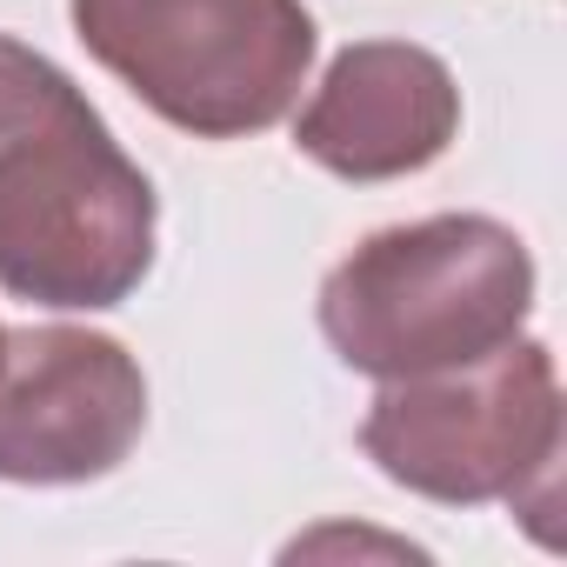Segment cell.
Returning a JSON list of instances; mask_svg holds the SVG:
<instances>
[{
	"instance_id": "cell-5",
	"label": "cell",
	"mask_w": 567,
	"mask_h": 567,
	"mask_svg": "<svg viewBox=\"0 0 567 567\" xmlns=\"http://www.w3.org/2000/svg\"><path fill=\"white\" fill-rule=\"evenodd\" d=\"M147 427L141 361L114 334L14 328L0 368V481L74 487L114 474Z\"/></svg>"
},
{
	"instance_id": "cell-2",
	"label": "cell",
	"mask_w": 567,
	"mask_h": 567,
	"mask_svg": "<svg viewBox=\"0 0 567 567\" xmlns=\"http://www.w3.org/2000/svg\"><path fill=\"white\" fill-rule=\"evenodd\" d=\"M534 315V254L487 214H427L368 234L321 280L328 348L374 381L467 368Z\"/></svg>"
},
{
	"instance_id": "cell-7",
	"label": "cell",
	"mask_w": 567,
	"mask_h": 567,
	"mask_svg": "<svg viewBox=\"0 0 567 567\" xmlns=\"http://www.w3.org/2000/svg\"><path fill=\"white\" fill-rule=\"evenodd\" d=\"M0 368H8V328H0Z\"/></svg>"
},
{
	"instance_id": "cell-4",
	"label": "cell",
	"mask_w": 567,
	"mask_h": 567,
	"mask_svg": "<svg viewBox=\"0 0 567 567\" xmlns=\"http://www.w3.org/2000/svg\"><path fill=\"white\" fill-rule=\"evenodd\" d=\"M68 14L114 81L200 141L274 127L315 61L301 0H68Z\"/></svg>"
},
{
	"instance_id": "cell-1",
	"label": "cell",
	"mask_w": 567,
	"mask_h": 567,
	"mask_svg": "<svg viewBox=\"0 0 567 567\" xmlns=\"http://www.w3.org/2000/svg\"><path fill=\"white\" fill-rule=\"evenodd\" d=\"M154 267V187L87 94L0 34V288L34 308H121Z\"/></svg>"
},
{
	"instance_id": "cell-6",
	"label": "cell",
	"mask_w": 567,
	"mask_h": 567,
	"mask_svg": "<svg viewBox=\"0 0 567 567\" xmlns=\"http://www.w3.org/2000/svg\"><path fill=\"white\" fill-rule=\"evenodd\" d=\"M461 134V87L414 41H354L295 121V147L341 181H401Z\"/></svg>"
},
{
	"instance_id": "cell-3",
	"label": "cell",
	"mask_w": 567,
	"mask_h": 567,
	"mask_svg": "<svg viewBox=\"0 0 567 567\" xmlns=\"http://www.w3.org/2000/svg\"><path fill=\"white\" fill-rule=\"evenodd\" d=\"M368 461L441 507L507 501L540 540L560 494V381L540 341H507L467 368L388 381L361 421Z\"/></svg>"
}]
</instances>
